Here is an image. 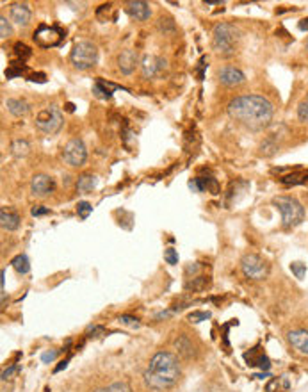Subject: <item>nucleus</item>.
<instances>
[{"instance_id":"2f4dec72","label":"nucleus","mask_w":308,"mask_h":392,"mask_svg":"<svg viewBox=\"0 0 308 392\" xmlns=\"http://www.w3.org/2000/svg\"><path fill=\"white\" fill-rule=\"evenodd\" d=\"M77 212H79V216H81L82 219H86V217H88L89 214L93 212L91 203H88V202H79V205H77Z\"/></svg>"},{"instance_id":"0eeeda50","label":"nucleus","mask_w":308,"mask_h":392,"mask_svg":"<svg viewBox=\"0 0 308 392\" xmlns=\"http://www.w3.org/2000/svg\"><path fill=\"white\" fill-rule=\"evenodd\" d=\"M241 267H242V273L246 275V278L255 282L264 280V278L269 275V264H267V260H264L262 257L256 255V253H248V255L242 257Z\"/></svg>"},{"instance_id":"cd10ccee","label":"nucleus","mask_w":308,"mask_h":392,"mask_svg":"<svg viewBox=\"0 0 308 392\" xmlns=\"http://www.w3.org/2000/svg\"><path fill=\"white\" fill-rule=\"evenodd\" d=\"M175 346H176V350H178L182 355H186V357H189V355L193 353V346H191L189 340H187L186 337H180V339H176L175 340Z\"/></svg>"},{"instance_id":"e433bc0d","label":"nucleus","mask_w":308,"mask_h":392,"mask_svg":"<svg viewBox=\"0 0 308 392\" xmlns=\"http://www.w3.org/2000/svg\"><path fill=\"white\" fill-rule=\"evenodd\" d=\"M119 323H121V325H126V326H132V328H137V326L141 325L139 319L132 317V315H121V317H119Z\"/></svg>"},{"instance_id":"72a5a7b5","label":"nucleus","mask_w":308,"mask_h":392,"mask_svg":"<svg viewBox=\"0 0 308 392\" xmlns=\"http://www.w3.org/2000/svg\"><path fill=\"white\" fill-rule=\"evenodd\" d=\"M298 118L299 121H308V96L298 105Z\"/></svg>"},{"instance_id":"f704fd0d","label":"nucleus","mask_w":308,"mask_h":392,"mask_svg":"<svg viewBox=\"0 0 308 392\" xmlns=\"http://www.w3.org/2000/svg\"><path fill=\"white\" fill-rule=\"evenodd\" d=\"M164 260L168 264H171V266H175V264H178V253H176L175 248H168L164 252Z\"/></svg>"},{"instance_id":"c756f323","label":"nucleus","mask_w":308,"mask_h":392,"mask_svg":"<svg viewBox=\"0 0 308 392\" xmlns=\"http://www.w3.org/2000/svg\"><path fill=\"white\" fill-rule=\"evenodd\" d=\"M13 34V27H11V21H7L6 16H0V38L6 39Z\"/></svg>"},{"instance_id":"4c0bfd02","label":"nucleus","mask_w":308,"mask_h":392,"mask_svg":"<svg viewBox=\"0 0 308 392\" xmlns=\"http://www.w3.org/2000/svg\"><path fill=\"white\" fill-rule=\"evenodd\" d=\"M18 371H20V365H18V364H13L11 368H7V369H4V371H2V380L6 382V380H9L11 376H13L14 373H18Z\"/></svg>"},{"instance_id":"f03ea898","label":"nucleus","mask_w":308,"mask_h":392,"mask_svg":"<svg viewBox=\"0 0 308 392\" xmlns=\"http://www.w3.org/2000/svg\"><path fill=\"white\" fill-rule=\"evenodd\" d=\"M180 373L178 358L169 351H159L150 358L143 378L151 390H168L178 382Z\"/></svg>"},{"instance_id":"a18cd8bd","label":"nucleus","mask_w":308,"mask_h":392,"mask_svg":"<svg viewBox=\"0 0 308 392\" xmlns=\"http://www.w3.org/2000/svg\"><path fill=\"white\" fill-rule=\"evenodd\" d=\"M66 109H68L70 112H73V104H66Z\"/></svg>"},{"instance_id":"4468645a","label":"nucleus","mask_w":308,"mask_h":392,"mask_svg":"<svg viewBox=\"0 0 308 392\" xmlns=\"http://www.w3.org/2000/svg\"><path fill=\"white\" fill-rule=\"evenodd\" d=\"M139 63V56H137L136 50H123L121 54L118 56V66L119 70H121V74L125 75H130L134 70H136V66Z\"/></svg>"},{"instance_id":"412c9836","label":"nucleus","mask_w":308,"mask_h":392,"mask_svg":"<svg viewBox=\"0 0 308 392\" xmlns=\"http://www.w3.org/2000/svg\"><path fill=\"white\" fill-rule=\"evenodd\" d=\"M6 105H7V111L13 116H16V118L25 116L29 112V104L25 100H20V98H9V100L6 102Z\"/></svg>"},{"instance_id":"5701e85b","label":"nucleus","mask_w":308,"mask_h":392,"mask_svg":"<svg viewBox=\"0 0 308 392\" xmlns=\"http://www.w3.org/2000/svg\"><path fill=\"white\" fill-rule=\"evenodd\" d=\"M11 266H13L14 271L20 275H27L29 271H31V262H29L27 255H23V253L14 257V259L11 260Z\"/></svg>"},{"instance_id":"4be33fe9","label":"nucleus","mask_w":308,"mask_h":392,"mask_svg":"<svg viewBox=\"0 0 308 392\" xmlns=\"http://www.w3.org/2000/svg\"><path fill=\"white\" fill-rule=\"evenodd\" d=\"M96 184H98V179H96L95 175L84 173V175H81L77 180V191L79 193H89V191L95 189Z\"/></svg>"},{"instance_id":"ea45409f","label":"nucleus","mask_w":308,"mask_h":392,"mask_svg":"<svg viewBox=\"0 0 308 392\" xmlns=\"http://www.w3.org/2000/svg\"><path fill=\"white\" fill-rule=\"evenodd\" d=\"M25 71V66L23 68H14V64L9 68V70H6V77L7 79H13V77H18V75H21Z\"/></svg>"},{"instance_id":"a19ab883","label":"nucleus","mask_w":308,"mask_h":392,"mask_svg":"<svg viewBox=\"0 0 308 392\" xmlns=\"http://www.w3.org/2000/svg\"><path fill=\"white\" fill-rule=\"evenodd\" d=\"M45 214H50V209H46V207H34L32 209V216H45Z\"/></svg>"},{"instance_id":"9d476101","label":"nucleus","mask_w":308,"mask_h":392,"mask_svg":"<svg viewBox=\"0 0 308 392\" xmlns=\"http://www.w3.org/2000/svg\"><path fill=\"white\" fill-rule=\"evenodd\" d=\"M166 59L159 56H144L141 59V74L144 79H155L166 70Z\"/></svg>"},{"instance_id":"6e6552de","label":"nucleus","mask_w":308,"mask_h":392,"mask_svg":"<svg viewBox=\"0 0 308 392\" xmlns=\"http://www.w3.org/2000/svg\"><path fill=\"white\" fill-rule=\"evenodd\" d=\"M88 159V150H86V144L82 139L75 137V139H70L63 148V161L66 162L68 166L71 168H81L82 164Z\"/></svg>"},{"instance_id":"7c9ffc66","label":"nucleus","mask_w":308,"mask_h":392,"mask_svg":"<svg viewBox=\"0 0 308 392\" xmlns=\"http://www.w3.org/2000/svg\"><path fill=\"white\" fill-rule=\"evenodd\" d=\"M159 29H161V32H164V34H168V32H173L175 31V21L171 20V18H159Z\"/></svg>"},{"instance_id":"49530a36","label":"nucleus","mask_w":308,"mask_h":392,"mask_svg":"<svg viewBox=\"0 0 308 392\" xmlns=\"http://www.w3.org/2000/svg\"><path fill=\"white\" fill-rule=\"evenodd\" d=\"M305 46H306V50H308V39H306V43H305Z\"/></svg>"},{"instance_id":"b1692460","label":"nucleus","mask_w":308,"mask_h":392,"mask_svg":"<svg viewBox=\"0 0 308 392\" xmlns=\"http://www.w3.org/2000/svg\"><path fill=\"white\" fill-rule=\"evenodd\" d=\"M308 180V173H291V175H285L280 179L281 184H285V186H298V184H305Z\"/></svg>"},{"instance_id":"a211bd4d","label":"nucleus","mask_w":308,"mask_h":392,"mask_svg":"<svg viewBox=\"0 0 308 392\" xmlns=\"http://www.w3.org/2000/svg\"><path fill=\"white\" fill-rule=\"evenodd\" d=\"M0 225H2V228L7 232L16 230V228L20 227V216H18L16 212H13V210L4 207V209L0 210Z\"/></svg>"},{"instance_id":"f3484780","label":"nucleus","mask_w":308,"mask_h":392,"mask_svg":"<svg viewBox=\"0 0 308 392\" xmlns=\"http://www.w3.org/2000/svg\"><path fill=\"white\" fill-rule=\"evenodd\" d=\"M32 18V13H31V7L27 4H13L11 6V20L14 21L16 25H29Z\"/></svg>"},{"instance_id":"c85d7f7f","label":"nucleus","mask_w":308,"mask_h":392,"mask_svg":"<svg viewBox=\"0 0 308 392\" xmlns=\"http://www.w3.org/2000/svg\"><path fill=\"white\" fill-rule=\"evenodd\" d=\"M14 54H16L18 59L23 63L25 59H29V57H31L32 52H31V48L25 45V43H16V45H14Z\"/></svg>"},{"instance_id":"79ce46f5","label":"nucleus","mask_w":308,"mask_h":392,"mask_svg":"<svg viewBox=\"0 0 308 392\" xmlns=\"http://www.w3.org/2000/svg\"><path fill=\"white\" fill-rule=\"evenodd\" d=\"M31 81L32 82H45V75H43V74H36V75H32V77H31Z\"/></svg>"},{"instance_id":"393cba45","label":"nucleus","mask_w":308,"mask_h":392,"mask_svg":"<svg viewBox=\"0 0 308 392\" xmlns=\"http://www.w3.org/2000/svg\"><path fill=\"white\" fill-rule=\"evenodd\" d=\"M289 390V380L285 376H280V378H273L266 387V392H285Z\"/></svg>"},{"instance_id":"423d86ee","label":"nucleus","mask_w":308,"mask_h":392,"mask_svg":"<svg viewBox=\"0 0 308 392\" xmlns=\"http://www.w3.org/2000/svg\"><path fill=\"white\" fill-rule=\"evenodd\" d=\"M36 129L41 130L43 134H48V136H54L57 134L64 125V116L61 112V109L57 105H50V107L43 109V111L38 112L34 121Z\"/></svg>"},{"instance_id":"f8f14e48","label":"nucleus","mask_w":308,"mask_h":392,"mask_svg":"<svg viewBox=\"0 0 308 392\" xmlns=\"http://www.w3.org/2000/svg\"><path fill=\"white\" fill-rule=\"evenodd\" d=\"M217 79H219V82L223 86L234 88V86H239L244 82V74L235 66H223L217 71Z\"/></svg>"},{"instance_id":"ddd939ff","label":"nucleus","mask_w":308,"mask_h":392,"mask_svg":"<svg viewBox=\"0 0 308 392\" xmlns=\"http://www.w3.org/2000/svg\"><path fill=\"white\" fill-rule=\"evenodd\" d=\"M125 13L129 14L132 20L136 21H144L150 18L151 11L150 6L146 2H141V0H134V2H126L125 4Z\"/></svg>"},{"instance_id":"dca6fc26","label":"nucleus","mask_w":308,"mask_h":392,"mask_svg":"<svg viewBox=\"0 0 308 392\" xmlns=\"http://www.w3.org/2000/svg\"><path fill=\"white\" fill-rule=\"evenodd\" d=\"M244 358L248 362V365H251V368H260L262 371H269L271 368V360L260 351V348L249 350L248 353H244Z\"/></svg>"},{"instance_id":"37998d69","label":"nucleus","mask_w":308,"mask_h":392,"mask_svg":"<svg viewBox=\"0 0 308 392\" xmlns=\"http://www.w3.org/2000/svg\"><path fill=\"white\" fill-rule=\"evenodd\" d=\"M298 27L301 29V31H306V32H308V18H303V20L298 23Z\"/></svg>"},{"instance_id":"7ed1b4c3","label":"nucleus","mask_w":308,"mask_h":392,"mask_svg":"<svg viewBox=\"0 0 308 392\" xmlns=\"http://www.w3.org/2000/svg\"><path fill=\"white\" fill-rule=\"evenodd\" d=\"M239 41V31L232 23L221 21L212 31V48L223 57H230L235 54V46Z\"/></svg>"},{"instance_id":"a878e982","label":"nucleus","mask_w":308,"mask_h":392,"mask_svg":"<svg viewBox=\"0 0 308 392\" xmlns=\"http://www.w3.org/2000/svg\"><path fill=\"white\" fill-rule=\"evenodd\" d=\"M29 150H31V146H29V143L25 139H14L13 144H11V152H13V155L18 159L25 157V155L29 154Z\"/></svg>"},{"instance_id":"6ab92c4d","label":"nucleus","mask_w":308,"mask_h":392,"mask_svg":"<svg viewBox=\"0 0 308 392\" xmlns=\"http://www.w3.org/2000/svg\"><path fill=\"white\" fill-rule=\"evenodd\" d=\"M189 187L196 193L200 191H212V193H217V182L214 179H203V177H196L189 182Z\"/></svg>"},{"instance_id":"473e14b6","label":"nucleus","mask_w":308,"mask_h":392,"mask_svg":"<svg viewBox=\"0 0 308 392\" xmlns=\"http://www.w3.org/2000/svg\"><path fill=\"white\" fill-rule=\"evenodd\" d=\"M291 271L296 275V278H299V280H301V278L305 277V273H306V264H303V262H292V264H291Z\"/></svg>"},{"instance_id":"aec40b11","label":"nucleus","mask_w":308,"mask_h":392,"mask_svg":"<svg viewBox=\"0 0 308 392\" xmlns=\"http://www.w3.org/2000/svg\"><path fill=\"white\" fill-rule=\"evenodd\" d=\"M116 89H119V86L111 84V82H105L104 79H96L95 86H93V93H95L98 98H111Z\"/></svg>"},{"instance_id":"58836bf2","label":"nucleus","mask_w":308,"mask_h":392,"mask_svg":"<svg viewBox=\"0 0 308 392\" xmlns=\"http://www.w3.org/2000/svg\"><path fill=\"white\" fill-rule=\"evenodd\" d=\"M57 353H59V351H57V350H52V351H45V353L41 355V360L45 362V364H50V362H54V360H56Z\"/></svg>"},{"instance_id":"bb28decb","label":"nucleus","mask_w":308,"mask_h":392,"mask_svg":"<svg viewBox=\"0 0 308 392\" xmlns=\"http://www.w3.org/2000/svg\"><path fill=\"white\" fill-rule=\"evenodd\" d=\"M95 392H132V389H130V385L126 382H114L107 387L96 389Z\"/></svg>"},{"instance_id":"39448f33","label":"nucleus","mask_w":308,"mask_h":392,"mask_svg":"<svg viewBox=\"0 0 308 392\" xmlns=\"http://www.w3.org/2000/svg\"><path fill=\"white\" fill-rule=\"evenodd\" d=\"M70 61L77 70H89L98 63V48L89 41H79L71 48Z\"/></svg>"},{"instance_id":"f257e3e1","label":"nucleus","mask_w":308,"mask_h":392,"mask_svg":"<svg viewBox=\"0 0 308 392\" xmlns=\"http://www.w3.org/2000/svg\"><path fill=\"white\" fill-rule=\"evenodd\" d=\"M228 114L249 130H264L273 121L274 109L267 98L260 95H242L228 104Z\"/></svg>"},{"instance_id":"c9c22d12","label":"nucleus","mask_w":308,"mask_h":392,"mask_svg":"<svg viewBox=\"0 0 308 392\" xmlns=\"http://www.w3.org/2000/svg\"><path fill=\"white\" fill-rule=\"evenodd\" d=\"M207 319H210L209 312H193V314L189 315L191 323H201V321H207Z\"/></svg>"},{"instance_id":"c03bdc74","label":"nucleus","mask_w":308,"mask_h":392,"mask_svg":"<svg viewBox=\"0 0 308 392\" xmlns=\"http://www.w3.org/2000/svg\"><path fill=\"white\" fill-rule=\"evenodd\" d=\"M66 365H68V360H63V362H61V364H59V365H57V368H56V373L63 371V369L66 368Z\"/></svg>"},{"instance_id":"2eb2a0df","label":"nucleus","mask_w":308,"mask_h":392,"mask_svg":"<svg viewBox=\"0 0 308 392\" xmlns=\"http://www.w3.org/2000/svg\"><path fill=\"white\" fill-rule=\"evenodd\" d=\"M289 344L294 348L298 353L308 357V330H292L287 335Z\"/></svg>"},{"instance_id":"20e7f679","label":"nucleus","mask_w":308,"mask_h":392,"mask_svg":"<svg viewBox=\"0 0 308 392\" xmlns=\"http://www.w3.org/2000/svg\"><path fill=\"white\" fill-rule=\"evenodd\" d=\"M273 205L280 210L281 221L285 228H294L303 223L305 219V207L292 196H276L273 200Z\"/></svg>"},{"instance_id":"9b49d317","label":"nucleus","mask_w":308,"mask_h":392,"mask_svg":"<svg viewBox=\"0 0 308 392\" xmlns=\"http://www.w3.org/2000/svg\"><path fill=\"white\" fill-rule=\"evenodd\" d=\"M54 187H56L54 179L52 177H48V175H43V173L34 175V179H32V182H31L32 194L38 196V198H45V196H48L54 191Z\"/></svg>"},{"instance_id":"1a4fd4ad","label":"nucleus","mask_w":308,"mask_h":392,"mask_svg":"<svg viewBox=\"0 0 308 392\" xmlns=\"http://www.w3.org/2000/svg\"><path fill=\"white\" fill-rule=\"evenodd\" d=\"M32 38H34L36 45L43 46V48H50V46H56L63 41L64 32L54 25H39Z\"/></svg>"}]
</instances>
